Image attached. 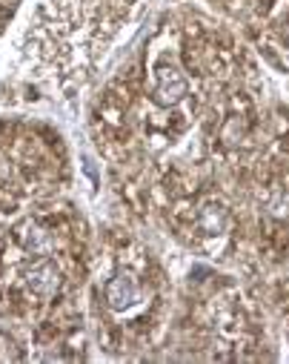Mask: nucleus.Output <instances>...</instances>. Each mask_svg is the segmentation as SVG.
Masks as SVG:
<instances>
[{"mask_svg": "<svg viewBox=\"0 0 289 364\" xmlns=\"http://www.w3.org/2000/svg\"><path fill=\"white\" fill-rule=\"evenodd\" d=\"M104 296H107V304L115 313H129V310H135L141 304L143 290H141V284H138L135 276H129V272H118L115 279H109Z\"/></svg>", "mask_w": 289, "mask_h": 364, "instance_id": "f03ea898", "label": "nucleus"}, {"mask_svg": "<svg viewBox=\"0 0 289 364\" xmlns=\"http://www.w3.org/2000/svg\"><path fill=\"white\" fill-rule=\"evenodd\" d=\"M201 227L207 232H224L227 230V213L218 204H209L201 210Z\"/></svg>", "mask_w": 289, "mask_h": 364, "instance_id": "39448f33", "label": "nucleus"}, {"mask_svg": "<svg viewBox=\"0 0 289 364\" xmlns=\"http://www.w3.org/2000/svg\"><path fill=\"white\" fill-rule=\"evenodd\" d=\"M143 0H38L29 18V49L38 63H55L58 72L80 69L104 55Z\"/></svg>", "mask_w": 289, "mask_h": 364, "instance_id": "f257e3e1", "label": "nucleus"}, {"mask_svg": "<svg viewBox=\"0 0 289 364\" xmlns=\"http://www.w3.org/2000/svg\"><path fill=\"white\" fill-rule=\"evenodd\" d=\"M18 241H21V247H23L26 252H32V255H46V252L52 250V232H49L43 224H38V221H26V224L18 230Z\"/></svg>", "mask_w": 289, "mask_h": 364, "instance_id": "20e7f679", "label": "nucleus"}, {"mask_svg": "<svg viewBox=\"0 0 289 364\" xmlns=\"http://www.w3.org/2000/svg\"><path fill=\"white\" fill-rule=\"evenodd\" d=\"M60 287V269L52 261H38L26 269V290L38 299H52Z\"/></svg>", "mask_w": 289, "mask_h": 364, "instance_id": "7ed1b4c3", "label": "nucleus"}]
</instances>
